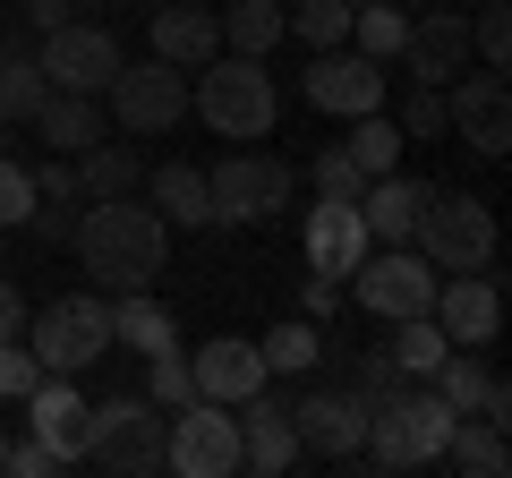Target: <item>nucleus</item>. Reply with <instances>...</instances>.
<instances>
[{"label":"nucleus","instance_id":"f257e3e1","mask_svg":"<svg viewBox=\"0 0 512 478\" xmlns=\"http://www.w3.org/2000/svg\"><path fill=\"white\" fill-rule=\"evenodd\" d=\"M69 248L86 265V282H103V291H146L163 274V257H171V222L146 197H86Z\"/></svg>","mask_w":512,"mask_h":478},{"label":"nucleus","instance_id":"f03ea898","mask_svg":"<svg viewBox=\"0 0 512 478\" xmlns=\"http://www.w3.org/2000/svg\"><path fill=\"white\" fill-rule=\"evenodd\" d=\"M461 410L444 402L427 376H410V385H393L384 402H367V436L350 461H376V470H427V461H444V436H453Z\"/></svg>","mask_w":512,"mask_h":478},{"label":"nucleus","instance_id":"7ed1b4c3","mask_svg":"<svg viewBox=\"0 0 512 478\" xmlns=\"http://www.w3.org/2000/svg\"><path fill=\"white\" fill-rule=\"evenodd\" d=\"M188 77H197V120L214 137H231V146H256V137L282 120L274 77H265V60H248V52H214L205 69H188Z\"/></svg>","mask_w":512,"mask_h":478},{"label":"nucleus","instance_id":"20e7f679","mask_svg":"<svg viewBox=\"0 0 512 478\" xmlns=\"http://www.w3.org/2000/svg\"><path fill=\"white\" fill-rule=\"evenodd\" d=\"M77 461L111 478H154L163 470V410L146 393H111V402H86V427H77Z\"/></svg>","mask_w":512,"mask_h":478},{"label":"nucleus","instance_id":"39448f33","mask_svg":"<svg viewBox=\"0 0 512 478\" xmlns=\"http://www.w3.org/2000/svg\"><path fill=\"white\" fill-rule=\"evenodd\" d=\"M18 342L43 359V376H86L94 359L111 350V299L103 291H69V299H52L43 316H26Z\"/></svg>","mask_w":512,"mask_h":478},{"label":"nucleus","instance_id":"423d86ee","mask_svg":"<svg viewBox=\"0 0 512 478\" xmlns=\"http://www.w3.org/2000/svg\"><path fill=\"white\" fill-rule=\"evenodd\" d=\"M163 470L180 478H231L239 470V410L188 393L180 410H163Z\"/></svg>","mask_w":512,"mask_h":478},{"label":"nucleus","instance_id":"0eeeda50","mask_svg":"<svg viewBox=\"0 0 512 478\" xmlns=\"http://www.w3.org/2000/svg\"><path fill=\"white\" fill-rule=\"evenodd\" d=\"M410 248H419L436 274H487L495 265V205L487 197H427Z\"/></svg>","mask_w":512,"mask_h":478},{"label":"nucleus","instance_id":"6e6552de","mask_svg":"<svg viewBox=\"0 0 512 478\" xmlns=\"http://www.w3.org/2000/svg\"><path fill=\"white\" fill-rule=\"evenodd\" d=\"M350 299H359L367 316H384V325L427 316L436 308V265H427L419 248H367V257L350 265Z\"/></svg>","mask_w":512,"mask_h":478},{"label":"nucleus","instance_id":"1a4fd4ad","mask_svg":"<svg viewBox=\"0 0 512 478\" xmlns=\"http://www.w3.org/2000/svg\"><path fill=\"white\" fill-rule=\"evenodd\" d=\"M103 103H111V120L128 137H163V129L188 120V69H171V60H120Z\"/></svg>","mask_w":512,"mask_h":478},{"label":"nucleus","instance_id":"9d476101","mask_svg":"<svg viewBox=\"0 0 512 478\" xmlns=\"http://www.w3.org/2000/svg\"><path fill=\"white\" fill-rule=\"evenodd\" d=\"M205 197H214V222H265L291 214V163H274V154H222L214 171H205Z\"/></svg>","mask_w":512,"mask_h":478},{"label":"nucleus","instance_id":"9b49d317","mask_svg":"<svg viewBox=\"0 0 512 478\" xmlns=\"http://www.w3.org/2000/svg\"><path fill=\"white\" fill-rule=\"evenodd\" d=\"M444 129H453L470 154H487V163L512 154V86H504V69H487V60L461 69L453 86H444Z\"/></svg>","mask_w":512,"mask_h":478},{"label":"nucleus","instance_id":"f8f14e48","mask_svg":"<svg viewBox=\"0 0 512 478\" xmlns=\"http://www.w3.org/2000/svg\"><path fill=\"white\" fill-rule=\"evenodd\" d=\"M35 69L52 77V94H103L111 77H120V43H111L94 18H60V26H43Z\"/></svg>","mask_w":512,"mask_h":478},{"label":"nucleus","instance_id":"ddd939ff","mask_svg":"<svg viewBox=\"0 0 512 478\" xmlns=\"http://www.w3.org/2000/svg\"><path fill=\"white\" fill-rule=\"evenodd\" d=\"M291 436H299V453H316V461H350L359 436H367V402L350 385H316V393L291 402Z\"/></svg>","mask_w":512,"mask_h":478},{"label":"nucleus","instance_id":"4468645a","mask_svg":"<svg viewBox=\"0 0 512 478\" xmlns=\"http://www.w3.org/2000/svg\"><path fill=\"white\" fill-rule=\"evenodd\" d=\"M299 94H308L316 111H333V120H359V111H384V60L367 52H316L308 77H299Z\"/></svg>","mask_w":512,"mask_h":478},{"label":"nucleus","instance_id":"2eb2a0df","mask_svg":"<svg viewBox=\"0 0 512 478\" xmlns=\"http://www.w3.org/2000/svg\"><path fill=\"white\" fill-rule=\"evenodd\" d=\"M291 402L299 393H274V376L239 402V470H256V478H274V470H291L299 461V436H291Z\"/></svg>","mask_w":512,"mask_h":478},{"label":"nucleus","instance_id":"dca6fc26","mask_svg":"<svg viewBox=\"0 0 512 478\" xmlns=\"http://www.w3.org/2000/svg\"><path fill=\"white\" fill-rule=\"evenodd\" d=\"M265 376H274V368H265V350H256L248 333H214L205 350H188V385H197L205 402H231L239 410Z\"/></svg>","mask_w":512,"mask_h":478},{"label":"nucleus","instance_id":"f3484780","mask_svg":"<svg viewBox=\"0 0 512 478\" xmlns=\"http://www.w3.org/2000/svg\"><path fill=\"white\" fill-rule=\"evenodd\" d=\"M436 333L444 342H461V350H487L495 342V325H504V299H495V282L487 274H436Z\"/></svg>","mask_w":512,"mask_h":478},{"label":"nucleus","instance_id":"a211bd4d","mask_svg":"<svg viewBox=\"0 0 512 478\" xmlns=\"http://www.w3.org/2000/svg\"><path fill=\"white\" fill-rule=\"evenodd\" d=\"M402 60H410V77H419V86H453V77L470 69V18H461L453 0H444V9H427V18H410Z\"/></svg>","mask_w":512,"mask_h":478},{"label":"nucleus","instance_id":"6ab92c4d","mask_svg":"<svg viewBox=\"0 0 512 478\" xmlns=\"http://www.w3.org/2000/svg\"><path fill=\"white\" fill-rule=\"evenodd\" d=\"M427 197H436L427 180H402V171H376V180L359 188V222H367V239H376V248H410V231H419Z\"/></svg>","mask_w":512,"mask_h":478},{"label":"nucleus","instance_id":"aec40b11","mask_svg":"<svg viewBox=\"0 0 512 478\" xmlns=\"http://www.w3.org/2000/svg\"><path fill=\"white\" fill-rule=\"evenodd\" d=\"M367 248H376V239H367L359 205H333V197H316V214H308V274L350 282V265H359Z\"/></svg>","mask_w":512,"mask_h":478},{"label":"nucleus","instance_id":"412c9836","mask_svg":"<svg viewBox=\"0 0 512 478\" xmlns=\"http://www.w3.org/2000/svg\"><path fill=\"white\" fill-rule=\"evenodd\" d=\"M77 214H86V188H77V163H69V154H52V163L35 171V214H26V231H35L43 248H69Z\"/></svg>","mask_w":512,"mask_h":478},{"label":"nucleus","instance_id":"4be33fe9","mask_svg":"<svg viewBox=\"0 0 512 478\" xmlns=\"http://www.w3.org/2000/svg\"><path fill=\"white\" fill-rule=\"evenodd\" d=\"M26 427H35L60 461H77V427H86V393H77V376H43V385L26 393Z\"/></svg>","mask_w":512,"mask_h":478},{"label":"nucleus","instance_id":"5701e85b","mask_svg":"<svg viewBox=\"0 0 512 478\" xmlns=\"http://www.w3.org/2000/svg\"><path fill=\"white\" fill-rule=\"evenodd\" d=\"M154 60H171V69H205V60L222 52V26L214 9H154Z\"/></svg>","mask_w":512,"mask_h":478},{"label":"nucleus","instance_id":"b1692460","mask_svg":"<svg viewBox=\"0 0 512 478\" xmlns=\"http://www.w3.org/2000/svg\"><path fill=\"white\" fill-rule=\"evenodd\" d=\"M35 129H43L52 154H86L94 137H103V94H43Z\"/></svg>","mask_w":512,"mask_h":478},{"label":"nucleus","instance_id":"393cba45","mask_svg":"<svg viewBox=\"0 0 512 478\" xmlns=\"http://www.w3.org/2000/svg\"><path fill=\"white\" fill-rule=\"evenodd\" d=\"M146 205H154L163 222H188V231H205V222H214V197H205V171H197V163L146 171Z\"/></svg>","mask_w":512,"mask_h":478},{"label":"nucleus","instance_id":"a878e982","mask_svg":"<svg viewBox=\"0 0 512 478\" xmlns=\"http://www.w3.org/2000/svg\"><path fill=\"white\" fill-rule=\"evenodd\" d=\"M111 342L146 359V350H171V342H180V325H171V308H163V299L120 291V299H111Z\"/></svg>","mask_w":512,"mask_h":478},{"label":"nucleus","instance_id":"bb28decb","mask_svg":"<svg viewBox=\"0 0 512 478\" xmlns=\"http://www.w3.org/2000/svg\"><path fill=\"white\" fill-rule=\"evenodd\" d=\"M69 163H77V188H86V197H137V188H146L137 146H111V137H94V146L69 154Z\"/></svg>","mask_w":512,"mask_h":478},{"label":"nucleus","instance_id":"cd10ccee","mask_svg":"<svg viewBox=\"0 0 512 478\" xmlns=\"http://www.w3.org/2000/svg\"><path fill=\"white\" fill-rule=\"evenodd\" d=\"M444 461H453L461 478H504L512 470V444H504V427H495V419H453Z\"/></svg>","mask_w":512,"mask_h":478},{"label":"nucleus","instance_id":"c85d7f7f","mask_svg":"<svg viewBox=\"0 0 512 478\" xmlns=\"http://www.w3.org/2000/svg\"><path fill=\"white\" fill-rule=\"evenodd\" d=\"M222 52H248V60H265L282 43V0H231V9H222Z\"/></svg>","mask_w":512,"mask_h":478},{"label":"nucleus","instance_id":"c756f323","mask_svg":"<svg viewBox=\"0 0 512 478\" xmlns=\"http://www.w3.org/2000/svg\"><path fill=\"white\" fill-rule=\"evenodd\" d=\"M52 94V77L35 69V52H0V129H26Z\"/></svg>","mask_w":512,"mask_h":478},{"label":"nucleus","instance_id":"7c9ffc66","mask_svg":"<svg viewBox=\"0 0 512 478\" xmlns=\"http://www.w3.org/2000/svg\"><path fill=\"white\" fill-rule=\"evenodd\" d=\"M427 385H436L444 402H453L461 419H470V410L487 402V385H495V368H487V359H478V350H461V342H453V350H444V359H436V368H427Z\"/></svg>","mask_w":512,"mask_h":478},{"label":"nucleus","instance_id":"2f4dec72","mask_svg":"<svg viewBox=\"0 0 512 478\" xmlns=\"http://www.w3.org/2000/svg\"><path fill=\"white\" fill-rule=\"evenodd\" d=\"M402 35H410V18L393 0H359V9H350V52H367V60L393 69V60H402Z\"/></svg>","mask_w":512,"mask_h":478},{"label":"nucleus","instance_id":"473e14b6","mask_svg":"<svg viewBox=\"0 0 512 478\" xmlns=\"http://www.w3.org/2000/svg\"><path fill=\"white\" fill-rule=\"evenodd\" d=\"M256 350H265V368H274V376H316V359H325V333H316L308 316H282V325L265 333Z\"/></svg>","mask_w":512,"mask_h":478},{"label":"nucleus","instance_id":"72a5a7b5","mask_svg":"<svg viewBox=\"0 0 512 478\" xmlns=\"http://www.w3.org/2000/svg\"><path fill=\"white\" fill-rule=\"evenodd\" d=\"M402 146H410V137H402V120H384V111H359V120H350V163H359L367 171V180H376V171H393V163H402Z\"/></svg>","mask_w":512,"mask_h":478},{"label":"nucleus","instance_id":"f704fd0d","mask_svg":"<svg viewBox=\"0 0 512 478\" xmlns=\"http://www.w3.org/2000/svg\"><path fill=\"white\" fill-rule=\"evenodd\" d=\"M282 35H299L308 52H342L350 43V0H299V9H282Z\"/></svg>","mask_w":512,"mask_h":478},{"label":"nucleus","instance_id":"c9c22d12","mask_svg":"<svg viewBox=\"0 0 512 478\" xmlns=\"http://www.w3.org/2000/svg\"><path fill=\"white\" fill-rule=\"evenodd\" d=\"M444 350H453V342L436 333V316H402V325H393V350H384V359H393L402 376H427V368L444 359Z\"/></svg>","mask_w":512,"mask_h":478},{"label":"nucleus","instance_id":"e433bc0d","mask_svg":"<svg viewBox=\"0 0 512 478\" xmlns=\"http://www.w3.org/2000/svg\"><path fill=\"white\" fill-rule=\"evenodd\" d=\"M188 393H197V385H188V359H180V350H146V402L154 410H180Z\"/></svg>","mask_w":512,"mask_h":478},{"label":"nucleus","instance_id":"4c0bfd02","mask_svg":"<svg viewBox=\"0 0 512 478\" xmlns=\"http://www.w3.org/2000/svg\"><path fill=\"white\" fill-rule=\"evenodd\" d=\"M308 180H316V197H333V205H359V188H367V171L350 163L342 146H325V154H316V171H308Z\"/></svg>","mask_w":512,"mask_h":478},{"label":"nucleus","instance_id":"58836bf2","mask_svg":"<svg viewBox=\"0 0 512 478\" xmlns=\"http://www.w3.org/2000/svg\"><path fill=\"white\" fill-rule=\"evenodd\" d=\"M470 52L487 60V69H504V60H512V18H504V0H487V9L470 18Z\"/></svg>","mask_w":512,"mask_h":478},{"label":"nucleus","instance_id":"ea45409f","mask_svg":"<svg viewBox=\"0 0 512 478\" xmlns=\"http://www.w3.org/2000/svg\"><path fill=\"white\" fill-rule=\"evenodd\" d=\"M26 214H35V171L0 154V231H26Z\"/></svg>","mask_w":512,"mask_h":478},{"label":"nucleus","instance_id":"a19ab883","mask_svg":"<svg viewBox=\"0 0 512 478\" xmlns=\"http://www.w3.org/2000/svg\"><path fill=\"white\" fill-rule=\"evenodd\" d=\"M35 385H43V359L26 342H0V402H26Z\"/></svg>","mask_w":512,"mask_h":478},{"label":"nucleus","instance_id":"79ce46f5","mask_svg":"<svg viewBox=\"0 0 512 478\" xmlns=\"http://www.w3.org/2000/svg\"><path fill=\"white\" fill-rule=\"evenodd\" d=\"M342 385H350V393H359V402H384V393L402 385V368H393V359H384V350H367V359H359V368H350V376H342Z\"/></svg>","mask_w":512,"mask_h":478},{"label":"nucleus","instance_id":"37998d69","mask_svg":"<svg viewBox=\"0 0 512 478\" xmlns=\"http://www.w3.org/2000/svg\"><path fill=\"white\" fill-rule=\"evenodd\" d=\"M0 470H9V478H52V470H69V461H60L43 436H26V444H9V453H0Z\"/></svg>","mask_w":512,"mask_h":478},{"label":"nucleus","instance_id":"c03bdc74","mask_svg":"<svg viewBox=\"0 0 512 478\" xmlns=\"http://www.w3.org/2000/svg\"><path fill=\"white\" fill-rule=\"evenodd\" d=\"M402 137H444V86H419L402 103Z\"/></svg>","mask_w":512,"mask_h":478},{"label":"nucleus","instance_id":"a18cd8bd","mask_svg":"<svg viewBox=\"0 0 512 478\" xmlns=\"http://www.w3.org/2000/svg\"><path fill=\"white\" fill-rule=\"evenodd\" d=\"M333 308H342V282H333V274H316L308 291H299V316H308V325H333Z\"/></svg>","mask_w":512,"mask_h":478},{"label":"nucleus","instance_id":"49530a36","mask_svg":"<svg viewBox=\"0 0 512 478\" xmlns=\"http://www.w3.org/2000/svg\"><path fill=\"white\" fill-rule=\"evenodd\" d=\"M26 333V299H18V282L0 274V342H18Z\"/></svg>","mask_w":512,"mask_h":478},{"label":"nucleus","instance_id":"de8ad7c7","mask_svg":"<svg viewBox=\"0 0 512 478\" xmlns=\"http://www.w3.org/2000/svg\"><path fill=\"white\" fill-rule=\"evenodd\" d=\"M26 18H35V26H60V18H69V0H26Z\"/></svg>","mask_w":512,"mask_h":478},{"label":"nucleus","instance_id":"09e8293b","mask_svg":"<svg viewBox=\"0 0 512 478\" xmlns=\"http://www.w3.org/2000/svg\"><path fill=\"white\" fill-rule=\"evenodd\" d=\"M419 9H444V0H419Z\"/></svg>","mask_w":512,"mask_h":478},{"label":"nucleus","instance_id":"8fccbe9b","mask_svg":"<svg viewBox=\"0 0 512 478\" xmlns=\"http://www.w3.org/2000/svg\"><path fill=\"white\" fill-rule=\"evenodd\" d=\"M0 453H9V444H0Z\"/></svg>","mask_w":512,"mask_h":478},{"label":"nucleus","instance_id":"3c124183","mask_svg":"<svg viewBox=\"0 0 512 478\" xmlns=\"http://www.w3.org/2000/svg\"><path fill=\"white\" fill-rule=\"evenodd\" d=\"M350 9H359V0H350Z\"/></svg>","mask_w":512,"mask_h":478}]
</instances>
